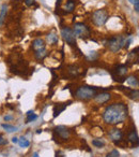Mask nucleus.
<instances>
[{
  "instance_id": "2",
  "label": "nucleus",
  "mask_w": 139,
  "mask_h": 157,
  "mask_svg": "<svg viewBox=\"0 0 139 157\" xmlns=\"http://www.w3.org/2000/svg\"><path fill=\"white\" fill-rule=\"evenodd\" d=\"M97 95V88L93 86H80L76 90V97L79 99H91Z\"/></svg>"
},
{
  "instance_id": "29",
  "label": "nucleus",
  "mask_w": 139,
  "mask_h": 157,
  "mask_svg": "<svg viewBox=\"0 0 139 157\" xmlns=\"http://www.w3.org/2000/svg\"><path fill=\"white\" fill-rule=\"evenodd\" d=\"M56 157H64V155L62 152L58 151V152H56Z\"/></svg>"
},
{
  "instance_id": "16",
  "label": "nucleus",
  "mask_w": 139,
  "mask_h": 157,
  "mask_svg": "<svg viewBox=\"0 0 139 157\" xmlns=\"http://www.w3.org/2000/svg\"><path fill=\"white\" fill-rule=\"evenodd\" d=\"M75 9V0H67L65 4V12H73Z\"/></svg>"
},
{
  "instance_id": "33",
  "label": "nucleus",
  "mask_w": 139,
  "mask_h": 157,
  "mask_svg": "<svg viewBox=\"0 0 139 157\" xmlns=\"http://www.w3.org/2000/svg\"><path fill=\"white\" fill-rule=\"evenodd\" d=\"M130 2H132L134 4V3H136V2H139V0H128Z\"/></svg>"
},
{
  "instance_id": "26",
  "label": "nucleus",
  "mask_w": 139,
  "mask_h": 157,
  "mask_svg": "<svg viewBox=\"0 0 139 157\" xmlns=\"http://www.w3.org/2000/svg\"><path fill=\"white\" fill-rule=\"evenodd\" d=\"M38 118V115H35V114H30V115H28V117H27V120H26V123H30V122H32V121H34V120H36Z\"/></svg>"
},
{
  "instance_id": "32",
  "label": "nucleus",
  "mask_w": 139,
  "mask_h": 157,
  "mask_svg": "<svg viewBox=\"0 0 139 157\" xmlns=\"http://www.w3.org/2000/svg\"><path fill=\"white\" fill-rule=\"evenodd\" d=\"M10 120H12V116H10V115L4 116V121H10Z\"/></svg>"
},
{
  "instance_id": "10",
  "label": "nucleus",
  "mask_w": 139,
  "mask_h": 157,
  "mask_svg": "<svg viewBox=\"0 0 139 157\" xmlns=\"http://www.w3.org/2000/svg\"><path fill=\"white\" fill-rule=\"evenodd\" d=\"M94 98H95V100H96L97 103L103 104V103H106V102H107V101L110 99V94H108V93L97 94Z\"/></svg>"
},
{
  "instance_id": "6",
  "label": "nucleus",
  "mask_w": 139,
  "mask_h": 157,
  "mask_svg": "<svg viewBox=\"0 0 139 157\" xmlns=\"http://www.w3.org/2000/svg\"><path fill=\"white\" fill-rule=\"evenodd\" d=\"M127 73V67L124 65H120L118 67L114 68V72H112V78L116 81L119 82H124L125 81V76Z\"/></svg>"
},
{
  "instance_id": "9",
  "label": "nucleus",
  "mask_w": 139,
  "mask_h": 157,
  "mask_svg": "<svg viewBox=\"0 0 139 157\" xmlns=\"http://www.w3.org/2000/svg\"><path fill=\"white\" fill-rule=\"evenodd\" d=\"M109 137H110V139L114 142H116V141H119L122 139L123 137V134L122 131L120 130V129L118 128H112L109 130Z\"/></svg>"
},
{
  "instance_id": "28",
  "label": "nucleus",
  "mask_w": 139,
  "mask_h": 157,
  "mask_svg": "<svg viewBox=\"0 0 139 157\" xmlns=\"http://www.w3.org/2000/svg\"><path fill=\"white\" fill-rule=\"evenodd\" d=\"M33 2H34V0H25L26 6H32Z\"/></svg>"
},
{
  "instance_id": "20",
  "label": "nucleus",
  "mask_w": 139,
  "mask_h": 157,
  "mask_svg": "<svg viewBox=\"0 0 139 157\" xmlns=\"http://www.w3.org/2000/svg\"><path fill=\"white\" fill-rule=\"evenodd\" d=\"M18 144H20V147H28V146L30 145V142H29L27 139H25V138L22 137L20 140H18Z\"/></svg>"
},
{
  "instance_id": "12",
  "label": "nucleus",
  "mask_w": 139,
  "mask_h": 157,
  "mask_svg": "<svg viewBox=\"0 0 139 157\" xmlns=\"http://www.w3.org/2000/svg\"><path fill=\"white\" fill-rule=\"evenodd\" d=\"M128 141L132 143L133 146H138V134L136 130H132L128 134Z\"/></svg>"
},
{
  "instance_id": "22",
  "label": "nucleus",
  "mask_w": 139,
  "mask_h": 157,
  "mask_svg": "<svg viewBox=\"0 0 139 157\" xmlns=\"http://www.w3.org/2000/svg\"><path fill=\"white\" fill-rule=\"evenodd\" d=\"M6 12H7V6L6 4H3L2 9H1V13H0V26H1V24H2L3 21H4V17H6Z\"/></svg>"
},
{
  "instance_id": "11",
  "label": "nucleus",
  "mask_w": 139,
  "mask_h": 157,
  "mask_svg": "<svg viewBox=\"0 0 139 157\" xmlns=\"http://www.w3.org/2000/svg\"><path fill=\"white\" fill-rule=\"evenodd\" d=\"M32 48L34 50V52L44 50L45 48V42L42 39H35L33 42H32Z\"/></svg>"
},
{
  "instance_id": "17",
  "label": "nucleus",
  "mask_w": 139,
  "mask_h": 157,
  "mask_svg": "<svg viewBox=\"0 0 139 157\" xmlns=\"http://www.w3.org/2000/svg\"><path fill=\"white\" fill-rule=\"evenodd\" d=\"M135 57H136V58H138V48H134L131 53H130V55H128V62H135Z\"/></svg>"
},
{
  "instance_id": "34",
  "label": "nucleus",
  "mask_w": 139,
  "mask_h": 157,
  "mask_svg": "<svg viewBox=\"0 0 139 157\" xmlns=\"http://www.w3.org/2000/svg\"><path fill=\"white\" fill-rule=\"evenodd\" d=\"M62 2V0H57V7L60 6V3Z\"/></svg>"
},
{
  "instance_id": "35",
  "label": "nucleus",
  "mask_w": 139,
  "mask_h": 157,
  "mask_svg": "<svg viewBox=\"0 0 139 157\" xmlns=\"http://www.w3.org/2000/svg\"><path fill=\"white\" fill-rule=\"evenodd\" d=\"M33 113V111H28L27 112V115H30V114H32Z\"/></svg>"
},
{
  "instance_id": "7",
  "label": "nucleus",
  "mask_w": 139,
  "mask_h": 157,
  "mask_svg": "<svg viewBox=\"0 0 139 157\" xmlns=\"http://www.w3.org/2000/svg\"><path fill=\"white\" fill-rule=\"evenodd\" d=\"M61 36L70 45H75L76 44V39L75 34L73 32V30L69 27H64L61 29Z\"/></svg>"
},
{
  "instance_id": "27",
  "label": "nucleus",
  "mask_w": 139,
  "mask_h": 157,
  "mask_svg": "<svg viewBox=\"0 0 139 157\" xmlns=\"http://www.w3.org/2000/svg\"><path fill=\"white\" fill-rule=\"evenodd\" d=\"M7 144H8V141L2 136H0V145H7Z\"/></svg>"
},
{
  "instance_id": "21",
  "label": "nucleus",
  "mask_w": 139,
  "mask_h": 157,
  "mask_svg": "<svg viewBox=\"0 0 139 157\" xmlns=\"http://www.w3.org/2000/svg\"><path fill=\"white\" fill-rule=\"evenodd\" d=\"M1 126H2L3 129H6L8 132H13V131H15V130L17 129L15 126H12V125H9V124H2Z\"/></svg>"
},
{
  "instance_id": "8",
  "label": "nucleus",
  "mask_w": 139,
  "mask_h": 157,
  "mask_svg": "<svg viewBox=\"0 0 139 157\" xmlns=\"http://www.w3.org/2000/svg\"><path fill=\"white\" fill-rule=\"evenodd\" d=\"M55 132L63 140H67L70 138V130L65 126H57L55 128Z\"/></svg>"
},
{
  "instance_id": "1",
  "label": "nucleus",
  "mask_w": 139,
  "mask_h": 157,
  "mask_svg": "<svg viewBox=\"0 0 139 157\" xmlns=\"http://www.w3.org/2000/svg\"><path fill=\"white\" fill-rule=\"evenodd\" d=\"M128 115V109L124 103H114L106 108L104 111L103 118L105 123L116 125L122 123Z\"/></svg>"
},
{
  "instance_id": "13",
  "label": "nucleus",
  "mask_w": 139,
  "mask_h": 157,
  "mask_svg": "<svg viewBox=\"0 0 139 157\" xmlns=\"http://www.w3.org/2000/svg\"><path fill=\"white\" fill-rule=\"evenodd\" d=\"M71 103V101H69L67 103H65V104H58V106H56L55 108H54V117H57L60 113L62 112V111H64V109L67 108V104H70Z\"/></svg>"
},
{
  "instance_id": "14",
  "label": "nucleus",
  "mask_w": 139,
  "mask_h": 157,
  "mask_svg": "<svg viewBox=\"0 0 139 157\" xmlns=\"http://www.w3.org/2000/svg\"><path fill=\"white\" fill-rule=\"evenodd\" d=\"M126 93V96H128V98H131L132 100H138V95H139V92L138 90H125Z\"/></svg>"
},
{
  "instance_id": "37",
  "label": "nucleus",
  "mask_w": 139,
  "mask_h": 157,
  "mask_svg": "<svg viewBox=\"0 0 139 157\" xmlns=\"http://www.w3.org/2000/svg\"><path fill=\"white\" fill-rule=\"evenodd\" d=\"M41 132H42V130H40V129L39 130H36V134H41Z\"/></svg>"
},
{
  "instance_id": "25",
  "label": "nucleus",
  "mask_w": 139,
  "mask_h": 157,
  "mask_svg": "<svg viewBox=\"0 0 139 157\" xmlns=\"http://www.w3.org/2000/svg\"><path fill=\"white\" fill-rule=\"evenodd\" d=\"M92 144L95 146H97V147H103L104 145H105V143L103 142V141L101 140H93L92 141Z\"/></svg>"
},
{
  "instance_id": "31",
  "label": "nucleus",
  "mask_w": 139,
  "mask_h": 157,
  "mask_svg": "<svg viewBox=\"0 0 139 157\" xmlns=\"http://www.w3.org/2000/svg\"><path fill=\"white\" fill-rule=\"evenodd\" d=\"M12 142H13V143H18V139H17L16 137H14L13 139H12Z\"/></svg>"
},
{
  "instance_id": "36",
  "label": "nucleus",
  "mask_w": 139,
  "mask_h": 157,
  "mask_svg": "<svg viewBox=\"0 0 139 157\" xmlns=\"http://www.w3.org/2000/svg\"><path fill=\"white\" fill-rule=\"evenodd\" d=\"M33 157H39V154H38V153H34V154H33Z\"/></svg>"
},
{
  "instance_id": "5",
  "label": "nucleus",
  "mask_w": 139,
  "mask_h": 157,
  "mask_svg": "<svg viewBox=\"0 0 139 157\" xmlns=\"http://www.w3.org/2000/svg\"><path fill=\"white\" fill-rule=\"evenodd\" d=\"M73 32H74L75 36L79 37L81 39H87V38L90 37V29L85 24H83V23H77V24H75Z\"/></svg>"
},
{
  "instance_id": "4",
  "label": "nucleus",
  "mask_w": 139,
  "mask_h": 157,
  "mask_svg": "<svg viewBox=\"0 0 139 157\" xmlns=\"http://www.w3.org/2000/svg\"><path fill=\"white\" fill-rule=\"evenodd\" d=\"M108 20V13L106 10H96L92 15V21L96 26H103Z\"/></svg>"
},
{
  "instance_id": "3",
  "label": "nucleus",
  "mask_w": 139,
  "mask_h": 157,
  "mask_svg": "<svg viewBox=\"0 0 139 157\" xmlns=\"http://www.w3.org/2000/svg\"><path fill=\"white\" fill-rule=\"evenodd\" d=\"M125 43V38L123 36H116L112 37L107 41V46L108 48L114 52V53H117L118 51H120L121 48L124 46Z\"/></svg>"
},
{
  "instance_id": "24",
  "label": "nucleus",
  "mask_w": 139,
  "mask_h": 157,
  "mask_svg": "<svg viewBox=\"0 0 139 157\" xmlns=\"http://www.w3.org/2000/svg\"><path fill=\"white\" fill-rule=\"evenodd\" d=\"M69 73L71 74L72 76H76L79 74V72H78V70L76 69L75 67H70V70H69Z\"/></svg>"
},
{
  "instance_id": "15",
  "label": "nucleus",
  "mask_w": 139,
  "mask_h": 157,
  "mask_svg": "<svg viewBox=\"0 0 139 157\" xmlns=\"http://www.w3.org/2000/svg\"><path fill=\"white\" fill-rule=\"evenodd\" d=\"M126 82H127V84L128 85H131V86L133 87H137L139 84V82H138V78H136V76H128L127 78H126Z\"/></svg>"
},
{
  "instance_id": "30",
  "label": "nucleus",
  "mask_w": 139,
  "mask_h": 157,
  "mask_svg": "<svg viewBox=\"0 0 139 157\" xmlns=\"http://www.w3.org/2000/svg\"><path fill=\"white\" fill-rule=\"evenodd\" d=\"M134 6H135V11L138 13L139 12V2H136V3H134Z\"/></svg>"
},
{
  "instance_id": "18",
  "label": "nucleus",
  "mask_w": 139,
  "mask_h": 157,
  "mask_svg": "<svg viewBox=\"0 0 139 157\" xmlns=\"http://www.w3.org/2000/svg\"><path fill=\"white\" fill-rule=\"evenodd\" d=\"M35 57L36 59H39V60H42V59H44L45 57H46V55H47V53H46V51L44 50H41V51H38V52H35Z\"/></svg>"
},
{
  "instance_id": "23",
  "label": "nucleus",
  "mask_w": 139,
  "mask_h": 157,
  "mask_svg": "<svg viewBox=\"0 0 139 157\" xmlns=\"http://www.w3.org/2000/svg\"><path fill=\"white\" fill-rule=\"evenodd\" d=\"M106 157H120V153L117 150H112V151L109 152L108 154L106 155Z\"/></svg>"
},
{
  "instance_id": "19",
  "label": "nucleus",
  "mask_w": 139,
  "mask_h": 157,
  "mask_svg": "<svg viewBox=\"0 0 139 157\" xmlns=\"http://www.w3.org/2000/svg\"><path fill=\"white\" fill-rule=\"evenodd\" d=\"M47 40L49 41V43H51V44H55V43L58 42V36H56L55 34H50L47 36Z\"/></svg>"
}]
</instances>
